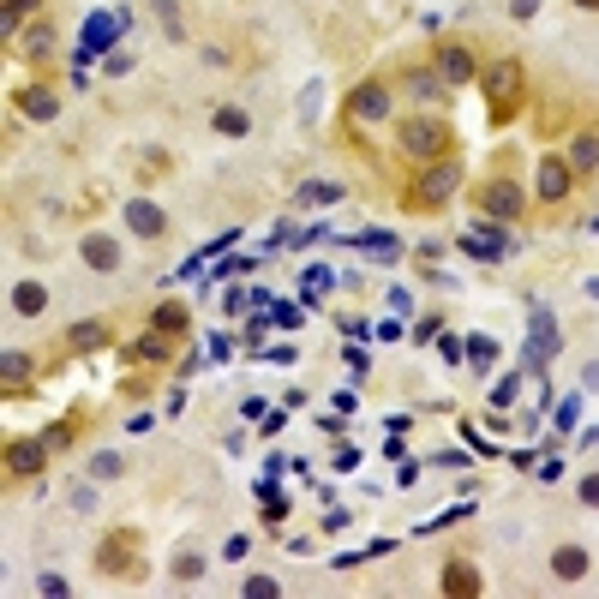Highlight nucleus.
<instances>
[{"mask_svg": "<svg viewBox=\"0 0 599 599\" xmlns=\"http://www.w3.org/2000/svg\"><path fill=\"white\" fill-rule=\"evenodd\" d=\"M396 150H402L408 162H438V156H456V126H450L438 108L402 114V120H396Z\"/></svg>", "mask_w": 599, "mask_h": 599, "instance_id": "obj_1", "label": "nucleus"}, {"mask_svg": "<svg viewBox=\"0 0 599 599\" xmlns=\"http://www.w3.org/2000/svg\"><path fill=\"white\" fill-rule=\"evenodd\" d=\"M480 90H486L492 126H510V120L522 114V102H528V66H522L516 54H504V60L480 66Z\"/></svg>", "mask_w": 599, "mask_h": 599, "instance_id": "obj_2", "label": "nucleus"}, {"mask_svg": "<svg viewBox=\"0 0 599 599\" xmlns=\"http://www.w3.org/2000/svg\"><path fill=\"white\" fill-rule=\"evenodd\" d=\"M456 192H462V156H438V162H420V174L402 192V204L408 210H444Z\"/></svg>", "mask_w": 599, "mask_h": 599, "instance_id": "obj_3", "label": "nucleus"}, {"mask_svg": "<svg viewBox=\"0 0 599 599\" xmlns=\"http://www.w3.org/2000/svg\"><path fill=\"white\" fill-rule=\"evenodd\" d=\"M96 576H108V582H144V552H138L132 528H114L96 546Z\"/></svg>", "mask_w": 599, "mask_h": 599, "instance_id": "obj_4", "label": "nucleus"}, {"mask_svg": "<svg viewBox=\"0 0 599 599\" xmlns=\"http://www.w3.org/2000/svg\"><path fill=\"white\" fill-rule=\"evenodd\" d=\"M450 90H456V84H450L438 66H408V72H402V96H408V102H420V108H444V102H450Z\"/></svg>", "mask_w": 599, "mask_h": 599, "instance_id": "obj_5", "label": "nucleus"}, {"mask_svg": "<svg viewBox=\"0 0 599 599\" xmlns=\"http://www.w3.org/2000/svg\"><path fill=\"white\" fill-rule=\"evenodd\" d=\"M474 198H480V210H486V216H504V222H516V216L528 210V192H522L510 174H492Z\"/></svg>", "mask_w": 599, "mask_h": 599, "instance_id": "obj_6", "label": "nucleus"}, {"mask_svg": "<svg viewBox=\"0 0 599 599\" xmlns=\"http://www.w3.org/2000/svg\"><path fill=\"white\" fill-rule=\"evenodd\" d=\"M120 222H126V234H138V240H168V210L156 204V198H126L120 204Z\"/></svg>", "mask_w": 599, "mask_h": 599, "instance_id": "obj_7", "label": "nucleus"}, {"mask_svg": "<svg viewBox=\"0 0 599 599\" xmlns=\"http://www.w3.org/2000/svg\"><path fill=\"white\" fill-rule=\"evenodd\" d=\"M432 66H438L450 84H474V78H480V60H474V48H468L462 36H444V42L432 48Z\"/></svg>", "mask_w": 599, "mask_h": 599, "instance_id": "obj_8", "label": "nucleus"}, {"mask_svg": "<svg viewBox=\"0 0 599 599\" xmlns=\"http://www.w3.org/2000/svg\"><path fill=\"white\" fill-rule=\"evenodd\" d=\"M384 114H390V84L360 78V84L348 90V126H372V120H384Z\"/></svg>", "mask_w": 599, "mask_h": 599, "instance_id": "obj_9", "label": "nucleus"}, {"mask_svg": "<svg viewBox=\"0 0 599 599\" xmlns=\"http://www.w3.org/2000/svg\"><path fill=\"white\" fill-rule=\"evenodd\" d=\"M570 192H576V168L564 156H546L540 174H534V198L540 204H570Z\"/></svg>", "mask_w": 599, "mask_h": 599, "instance_id": "obj_10", "label": "nucleus"}, {"mask_svg": "<svg viewBox=\"0 0 599 599\" xmlns=\"http://www.w3.org/2000/svg\"><path fill=\"white\" fill-rule=\"evenodd\" d=\"M12 108H18L24 120H36V126L60 120V96H54L48 84H18V90H12Z\"/></svg>", "mask_w": 599, "mask_h": 599, "instance_id": "obj_11", "label": "nucleus"}, {"mask_svg": "<svg viewBox=\"0 0 599 599\" xmlns=\"http://www.w3.org/2000/svg\"><path fill=\"white\" fill-rule=\"evenodd\" d=\"M42 468H48V444L42 438H12L6 444V474L12 480H36Z\"/></svg>", "mask_w": 599, "mask_h": 599, "instance_id": "obj_12", "label": "nucleus"}, {"mask_svg": "<svg viewBox=\"0 0 599 599\" xmlns=\"http://www.w3.org/2000/svg\"><path fill=\"white\" fill-rule=\"evenodd\" d=\"M78 258H84L96 276H114L126 252H120V240H114V234H102V228H96V234H84V240H78Z\"/></svg>", "mask_w": 599, "mask_h": 599, "instance_id": "obj_13", "label": "nucleus"}, {"mask_svg": "<svg viewBox=\"0 0 599 599\" xmlns=\"http://www.w3.org/2000/svg\"><path fill=\"white\" fill-rule=\"evenodd\" d=\"M438 588H444V594H450V599H480V594H486V582H480V570H474V564H462V558H450V564H444V576H438Z\"/></svg>", "mask_w": 599, "mask_h": 599, "instance_id": "obj_14", "label": "nucleus"}, {"mask_svg": "<svg viewBox=\"0 0 599 599\" xmlns=\"http://www.w3.org/2000/svg\"><path fill=\"white\" fill-rule=\"evenodd\" d=\"M30 372H36L30 354H18V348L0 354V384H6V396H30Z\"/></svg>", "mask_w": 599, "mask_h": 599, "instance_id": "obj_15", "label": "nucleus"}, {"mask_svg": "<svg viewBox=\"0 0 599 599\" xmlns=\"http://www.w3.org/2000/svg\"><path fill=\"white\" fill-rule=\"evenodd\" d=\"M174 342H180V336H168V330H156V324H150V330L132 342V360H144V366H162V360H174Z\"/></svg>", "mask_w": 599, "mask_h": 599, "instance_id": "obj_16", "label": "nucleus"}, {"mask_svg": "<svg viewBox=\"0 0 599 599\" xmlns=\"http://www.w3.org/2000/svg\"><path fill=\"white\" fill-rule=\"evenodd\" d=\"M588 570H594L588 546H552V576H558V582H582Z\"/></svg>", "mask_w": 599, "mask_h": 599, "instance_id": "obj_17", "label": "nucleus"}, {"mask_svg": "<svg viewBox=\"0 0 599 599\" xmlns=\"http://www.w3.org/2000/svg\"><path fill=\"white\" fill-rule=\"evenodd\" d=\"M18 54H24V60H48V54H54V24H48V18L24 24V30H18Z\"/></svg>", "mask_w": 599, "mask_h": 599, "instance_id": "obj_18", "label": "nucleus"}, {"mask_svg": "<svg viewBox=\"0 0 599 599\" xmlns=\"http://www.w3.org/2000/svg\"><path fill=\"white\" fill-rule=\"evenodd\" d=\"M564 162H570L576 174H599V132H594V126L570 138V150H564Z\"/></svg>", "mask_w": 599, "mask_h": 599, "instance_id": "obj_19", "label": "nucleus"}, {"mask_svg": "<svg viewBox=\"0 0 599 599\" xmlns=\"http://www.w3.org/2000/svg\"><path fill=\"white\" fill-rule=\"evenodd\" d=\"M102 342H108V324H102V318H84V324L66 330V354H96Z\"/></svg>", "mask_w": 599, "mask_h": 599, "instance_id": "obj_20", "label": "nucleus"}, {"mask_svg": "<svg viewBox=\"0 0 599 599\" xmlns=\"http://www.w3.org/2000/svg\"><path fill=\"white\" fill-rule=\"evenodd\" d=\"M12 312L18 318H42L48 312V288L42 282H12Z\"/></svg>", "mask_w": 599, "mask_h": 599, "instance_id": "obj_21", "label": "nucleus"}, {"mask_svg": "<svg viewBox=\"0 0 599 599\" xmlns=\"http://www.w3.org/2000/svg\"><path fill=\"white\" fill-rule=\"evenodd\" d=\"M210 126H216L222 138H246V132H252V114H246L240 102H222V108L210 114Z\"/></svg>", "mask_w": 599, "mask_h": 599, "instance_id": "obj_22", "label": "nucleus"}, {"mask_svg": "<svg viewBox=\"0 0 599 599\" xmlns=\"http://www.w3.org/2000/svg\"><path fill=\"white\" fill-rule=\"evenodd\" d=\"M150 324L168 330V336H186V330H192V312H186V300H162V306L150 312Z\"/></svg>", "mask_w": 599, "mask_h": 599, "instance_id": "obj_23", "label": "nucleus"}, {"mask_svg": "<svg viewBox=\"0 0 599 599\" xmlns=\"http://www.w3.org/2000/svg\"><path fill=\"white\" fill-rule=\"evenodd\" d=\"M36 12H42V0H6V6H0V30H6V42H18L24 18H36Z\"/></svg>", "mask_w": 599, "mask_h": 599, "instance_id": "obj_24", "label": "nucleus"}, {"mask_svg": "<svg viewBox=\"0 0 599 599\" xmlns=\"http://www.w3.org/2000/svg\"><path fill=\"white\" fill-rule=\"evenodd\" d=\"M120 474H126V456H120V450H96V456H90V480H96V486H108V480H120Z\"/></svg>", "mask_w": 599, "mask_h": 599, "instance_id": "obj_25", "label": "nucleus"}, {"mask_svg": "<svg viewBox=\"0 0 599 599\" xmlns=\"http://www.w3.org/2000/svg\"><path fill=\"white\" fill-rule=\"evenodd\" d=\"M78 426H84V414H60V420L42 432V444H48V450H66V444L78 438Z\"/></svg>", "mask_w": 599, "mask_h": 599, "instance_id": "obj_26", "label": "nucleus"}, {"mask_svg": "<svg viewBox=\"0 0 599 599\" xmlns=\"http://www.w3.org/2000/svg\"><path fill=\"white\" fill-rule=\"evenodd\" d=\"M300 198H306V204H342V198H348V186H336V180H306V186H300Z\"/></svg>", "mask_w": 599, "mask_h": 599, "instance_id": "obj_27", "label": "nucleus"}, {"mask_svg": "<svg viewBox=\"0 0 599 599\" xmlns=\"http://www.w3.org/2000/svg\"><path fill=\"white\" fill-rule=\"evenodd\" d=\"M348 246H366V252H378V258H396V234H384V228H360Z\"/></svg>", "mask_w": 599, "mask_h": 599, "instance_id": "obj_28", "label": "nucleus"}, {"mask_svg": "<svg viewBox=\"0 0 599 599\" xmlns=\"http://www.w3.org/2000/svg\"><path fill=\"white\" fill-rule=\"evenodd\" d=\"M204 570H210V564H204L198 552H180V558L168 564V576H174V582H186V588H192V582H204Z\"/></svg>", "mask_w": 599, "mask_h": 599, "instance_id": "obj_29", "label": "nucleus"}, {"mask_svg": "<svg viewBox=\"0 0 599 599\" xmlns=\"http://www.w3.org/2000/svg\"><path fill=\"white\" fill-rule=\"evenodd\" d=\"M492 354H498V342H492V336H474V342H468V360H474V372H492Z\"/></svg>", "mask_w": 599, "mask_h": 599, "instance_id": "obj_30", "label": "nucleus"}, {"mask_svg": "<svg viewBox=\"0 0 599 599\" xmlns=\"http://www.w3.org/2000/svg\"><path fill=\"white\" fill-rule=\"evenodd\" d=\"M300 288H306V306H312V300H318V294L330 288V270H318V264H312V270L300 276Z\"/></svg>", "mask_w": 599, "mask_h": 599, "instance_id": "obj_31", "label": "nucleus"}, {"mask_svg": "<svg viewBox=\"0 0 599 599\" xmlns=\"http://www.w3.org/2000/svg\"><path fill=\"white\" fill-rule=\"evenodd\" d=\"M240 594H246V599H276L282 588H276L270 576H246V588H240Z\"/></svg>", "mask_w": 599, "mask_h": 599, "instance_id": "obj_32", "label": "nucleus"}, {"mask_svg": "<svg viewBox=\"0 0 599 599\" xmlns=\"http://www.w3.org/2000/svg\"><path fill=\"white\" fill-rule=\"evenodd\" d=\"M36 594L60 599V594H66V576H54V570H42V576H36Z\"/></svg>", "mask_w": 599, "mask_h": 599, "instance_id": "obj_33", "label": "nucleus"}, {"mask_svg": "<svg viewBox=\"0 0 599 599\" xmlns=\"http://www.w3.org/2000/svg\"><path fill=\"white\" fill-rule=\"evenodd\" d=\"M438 354H444V360H450V366H462V354H468V348H462V342H456V336H444V342H438Z\"/></svg>", "mask_w": 599, "mask_h": 599, "instance_id": "obj_34", "label": "nucleus"}, {"mask_svg": "<svg viewBox=\"0 0 599 599\" xmlns=\"http://www.w3.org/2000/svg\"><path fill=\"white\" fill-rule=\"evenodd\" d=\"M156 18H162V24H168L174 36H180V12H174V0H156Z\"/></svg>", "mask_w": 599, "mask_h": 599, "instance_id": "obj_35", "label": "nucleus"}, {"mask_svg": "<svg viewBox=\"0 0 599 599\" xmlns=\"http://www.w3.org/2000/svg\"><path fill=\"white\" fill-rule=\"evenodd\" d=\"M582 504H588V510H599V468L582 480Z\"/></svg>", "mask_w": 599, "mask_h": 599, "instance_id": "obj_36", "label": "nucleus"}, {"mask_svg": "<svg viewBox=\"0 0 599 599\" xmlns=\"http://www.w3.org/2000/svg\"><path fill=\"white\" fill-rule=\"evenodd\" d=\"M492 402H498V408H510V402H516V378H504V384L492 390Z\"/></svg>", "mask_w": 599, "mask_h": 599, "instance_id": "obj_37", "label": "nucleus"}, {"mask_svg": "<svg viewBox=\"0 0 599 599\" xmlns=\"http://www.w3.org/2000/svg\"><path fill=\"white\" fill-rule=\"evenodd\" d=\"M540 12V0H510V18H534Z\"/></svg>", "mask_w": 599, "mask_h": 599, "instance_id": "obj_38", "label": "nucleus"}, {"mask_svg": "<svg viewBox=\"0 0 599 599\" xmlns=\"http://www.w3.org/2000/svg\"><path fill=\"white\" fill-rule=\"evenodd\" d=\"M576 6H582V12H599V0H576Z\"/></svg>", "mask_w": 599, "mask_h": 599, "instance_id": "obj_39", "label": "nucleus"}, {"mask_svg": "<svg viewBox=\"0 0 599 599\" xmlns=\"http://www.w3.org/2000/svg\"><path fill=\"white\" fill-rule=\"evenodd\" d=\"M588 294H594V300H599V276H594V282H588Z\"/></svg>", "mask_w": 599, "mask_h": 599, "instance_id": "obj_40", "label": "nucleus"}]
</instances>
